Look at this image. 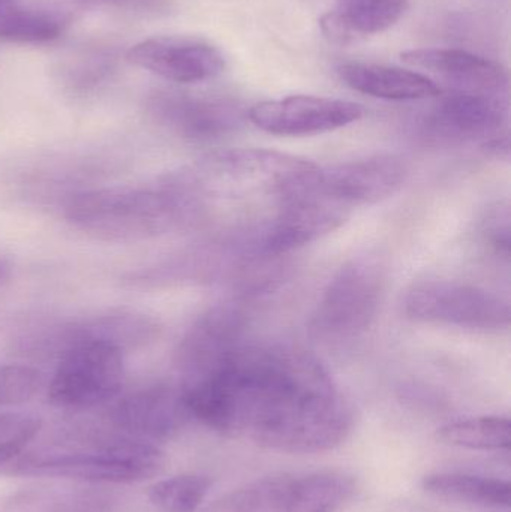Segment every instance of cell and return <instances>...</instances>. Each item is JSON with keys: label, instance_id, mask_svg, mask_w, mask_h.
Wrapping results in <instances>:
<instances>
[{"label": "cell", "instance_id": "obj_1", "mask_svg": "<svg viewBox=\"0 0 511 512\" xmlns=\"http://www.w3.org/2000/svg\"><path fill=\"white\" fill-rule=\"evenodd\" d=\"M191 418L267 450L323 453L353 429V409L317 357L287 345H243L221 369L179 382Z\"/></svg>", "mask_w": 511, "mask_h": 512}, {"label": "cell", "instance_id": "obj_2", "mask_svg": "<svg viewBox=\"0 0 511 512\" xmlns=\"http://www.w3.org/2000/svg\"><path fill=\"white\" fill-rule=\"evenodd\" d=\"M206 204L179 173L158 185L92 189L69 198V224L105 242H140L195 224Z\"/></svg>", "mask_w": 511, "mask_h": 512}, {"label": "cell", "instance_id": "obj_3", "mask_svg": "<svg viewBox=\"0 0 511 512\" xmlns=\"http://www.w3.org/2000/svg\"><path fill=\"white\" fill-rule=\"evenodd\" d=\"M318 167L308 159L266 149H231L213 153L180 171L204 204L210 200H270L276 206L305 191Z\"/></svg>", "mask_w": 511, "mask_h": 512}, {"label": "cell", "instance_id": "obj_4", "mask_svg": "<svg viewBox=\"0 0 511 512\" xmlns=\"http://www.w3.org/2000/svg\"><path fill=\"white\" fill-rule=\"evenodd\" d=\"M164 466V453L152 442L110 435L80 445L20 454L3 466L0 474L66 478L98 484H132L156 477Z\"/></svg>", "mask_w": 511, "mask_h": 512}, {"label": "cell", "instance_id": "obj_5", "mask_svg": "<svg viewBox=\"0 0 511 512\" xmlns=\"http://www.w3.org/2000/svg\"><path fill=\"white\" fill-rule=\"evenodd\" d=\"M356 492V480L347 472H281L225 493L209 512H338Z\"/></svg>", "mask_w": 511, "mask_h": 512}, {"label": "cell", "instance_id": "obj_6", "mask_svg": "<svg viewBox=\"0 0 511 512\" xmlns=\"http://www.w3.org/2000/svg\"><path fill=\"white\" fill-rule=\"evenodd\" d=\"M386 270L378 255H360L345 262L324 289L309 333L324 343H345L365 334L380 307Z\"/></svg>", "mask_w": 511, "mask_h": 512}, {"label": "cell", "instance_id": "obj_7", "mask_svg": "<svg viewBox=\"0 0 511 512\" xmlns=\"http://www.w3.org/2000/svg\"><path fill=\"white\" fill-rule=\"evenodd\" d=\"M125 381V352L105 342H83L59 355L48 387L57 408H95L119 396Z\"/></svg>", "mask_w": 511, "mask_h": 512}, {"label": "cell", "instance_id": "obj_8", "mask_svg": "<svg viewBox=\"0 0 511 512\" xmlns=\"http://www.w3.org/2000/svg\"><path fill=\"white\" fill-rule=\"evenodd\" d=\"M405 313L414 321L471 330L509 327L510 306L488 289L456 280H425L408 289Z\"/></svg>", "mask_w": 511, "mask_h": 512}, {"label": "cell", "instance_id": "obj_9", "mask_svg": "<svg viewBox=\"0 0 511 512\" xmlns=\"http://www.w3.org/2000/svg\"><path fill=\"white\" fill-rule=\"evenodd\" d=\"M314 182L279 203L275 215L257 227L246 245L251 254L278 258L317 242L345 224L350 210L318 194Z\"/></svg>", "mask_w": 511, "mask_h": 512}, {"label": "cell", "instance_id": "obj_10", "mask_svg": "<svg viewBox=\"0 0 511 512\" xmlns=\"http://www.w3.org/2000/svg\"><path fill=\"white\" fill-rule=\"evenodd\" d=\"M158 321L146 313L135 310H108L77 321L45 327L41 333L30 337L29 348L59 357L69 346L83 342H105L123 352L135 351L155 342L159 336Z\"/></svg>", "mask_w": 511, "mask_h": 512}, {"label": "cell", "instance_id": "obj_11", "mask_svg": "<svg viewBox=\"0 0 511 512\" xmlns=\"http://www.w3.org/2000/svg\"><path fill=\"white\" fill-rule=\"evenodd\" d=\"M245 330L246 313L239 304H218L203 313L177 346L180 382L221 369L242 348Z\"/></svg>", "mask_w": 511, "mask_h": 512}, {"label": "cell", "instance_id": "obj_12", "mask_svg": "<svg viewBox=\"0 0 511 512\" xmlns=\"http://www.w3.org/2000/svg\"><path fill=\"white\" fill-rule=\"evenodd\" d=\"M365 110L356 102L323 96L294 95L258 102L248 119L258 129L278 137H311L359 122Z\"/></svg>", "mask_w": 511, "mask_h": 512}, {"label": "cell", "instance_id": "obj_13", "mask_svg": "<svg viewBox=\"0 0 511 512\" xmlns=\"http://www.w3.org/2000/svg\"><path fill=\"white\" fill-rule=\"evenodd\" d=\"M126 62L171 83L195 84L218 77L225 57L212 42L198 36L161 35L129 48Z\"/></svg>", "mask_w": 511, "mask_h": 512}, {"label": "cell", "instance_id": "obj_14", "mask_svg": "<svg viewBox=\"0 0 511 512\" xmlns=\"http://www.w3.org/2000/svg\"><path fill=\"white\" fill-rule=\"evenodd\" d=\"M407 176V164L398 156H371L320 167L314 189L333 203L351 210L392 197L402 188Z\"/></svg>", "mask_w": 511, "mask_h": 512}, {"label": "cell", "instance_id": "obj_15", "mask_svg": "<svg viewBox=\"0 0 511 512\" xmlns=\"http://www.w3.org/2000/svg\"><path fill=\"white\" fill-rule=\"evenodd\" d=\"M188 408L179 385L152 384L117 399L108 411L114 429L146 442L173 439L188 423Z\"/></svg>", "mask_w": 511, "mask_h": 512}, {"label": "cell", "instance_id": "obj_16", "mask_svg": "<svg viewBox=\"0 0 511 512\" xmlns=\"http://www.w3.org/2000/svg\"><path fill=\"white\" fill-rule=\"evenodd\" d=\"M438 98L425 120L429 137L444 143L485 141V146L501 137L509 113L501 96L455 90Z\"/></svg>", "mask_w": 511, "mask_h": 512}, {"label": "cell", "instance_id": "obj_17", "mask_svg": "<svg viewBox=\"0 0 511 512\" xmlns=\"http://www.w3.org/2000/svg\"><path fill=\"white\" fill-rule=\"evenodd\" d=\"M158 125L192 141L219 140L242 125V110L234 102L180 92H158L147 102Z\"/></svg>", "mask_w": 511, "mask_h": 512}, {"label": "cell", "instance_id": "obj_18", "mask_svg": "<svg viewBox=\"0 0 511 512\" xmlns=\"http://www.w3.org/2000/svg\"><path fill=\"white\" fill-rule=\"evenodd\" d=\"M402 62L449 81L462 92L501 96L509 87V72L494 60L459 48H417L404 51Z\"/></svg>", "mask_w": 511, "mask_h": 512}, {"label": "cell", "instance_id": "obj_19", "mask_svg": "<svg viewBox=\"0 0 511 512\" xmlns=\"http://www.w3.org/2000/svg\"><path fill=\"white\" fill-rule=\"evenodd\" d=\"M338 75L350 89L386 101H422L438 98L443 93L426 75L381 63H342Z\"/></svg>", "mask_w": 511, "mask_h": 512}, {"label": "cell", "instance_id": "obj_20", "mask_svg": "<svg viewBox=\"0 0 511 512\" xmlns=\"http://www.w3.org/2000/svg\"><path fill=\"white\" fill-rule=\"evenodd\" d=\"M408 0H338L321 15L320 29L333 44L351 45L395 26Z\"/></svg>", "mask_w": 511, "mask_h": 512}, {"label": "cell", "instance_id": "obj_21", "mask_svg": "<svg viewBox=\"0 0 511 512\" xmlns=\"http://www.w3.org/2000/svg\"><path fill=\"white\" fill-rule=\"evenodd\" d=\"M422 486L426 493L443 501L483 508L510 507V483L497 478L443 472L423 478Z\"/></svg>", "mask_w": 511, "mask_h": 512}, {"label": "cell", "instance_id": "obj_22", "mask_svg": "<svg viewBox=\"0 0 511 512\" xmlns=\"http://www.w3.org/2000/svg\"><path fill=\"white\" fill-rule=\"evenodd\" d=\"M110 499L86 489H35L12 495L0 512H107Z\"/></svg>", "mask_w": 511, "mask_h": 512}, {"label": "cell", "instance_id": "obj_23", "mask_svg": "<svg viewBox=\"0 0 511 512\" xmlns=\"http://www.w3.org/2000/svg\"><path fill=\"white\" fill-rule=\"evenodd\" d=\"M435 438L449 447L477 451H503L510 448V420L498 415L465 418L444 424Z\"/></svg>", "mask_w": 511, "mask_h": 512}, {"label": "cell", "instance_id": "obj_24", "mask_svg": "<svg viewBox=\"0 0 511 512\" xmlns=\"http://www.w3.org/2000/svg\"><path fill=\"white\" fill-rule=\"evenodd\" d=\"M65 21L53 12L24 8L18 3L0 6V42L47 44L62 36Z\"/></svg>", "mask_w": 511, "mask_h": 512}, {"label": "cell", "instance_id": "obj_25", "mask_svg": "<svg viewBox=\"0 0 511 512\" xmlns=\"http://www.w3.org/2000/svg\"><path fill=\"white\" fill-rule=\"evenodd\" d=\"M212 489L206 475H179L153 484L149 499L161 512H195Z\"/></svg>", "mask_w": 511, "mask_h": 512}, {"label": "cell", "instance_id": "obj_26", "mask_svg": "<svg viewBox=\"0 0 511 512\" xmlns=\"http://www.w3.org/2000/svg\"><path fill=\"white\" fill-rule=\"evenodd\" d=\"M41 420L29 414L0 415V469L17 459L38 435Z\"/></svg>", "mask_w": 511, "mask_h": 512}, {"label": "cell", "instance_id": "obj_27", "mask_svg": "<svg viewBox=\"0 0 511 512\" xmlns=\"http://www.w3.org/2000/svg\"><path fill=\"white\" fill-rule=\"evenodd\" d=\"M41 387L42 375L35 367L24 364L0 367V406L29 402Z\"/></svg>", "mask_w": 511, "mask_h": 512}, {"label": "cell", "instance_id": "obj_28", "mask_svg": "<svg viewBox=\"0 0 511 512\" xmlns=\"http://www.w3.org/2000/svg\"><path fill=\"white\" fill-rule=\"evenodd\" d=\"M482 236L495 254L509 259L510 209L507 203H498L488 210L482 222Z\"/></svg>", "mask_w": 511, "mask_h": 512}, {"label": "cell", "instance_id": "obj_29", "mask_svg": "<svg viewBox=\"0 0 511 512\" xmlns=\"http://www.w3.org/2000/svg\"><path fill=\"white\" fill-rule=\"evenodd\" d=\"M9 276H11V265L5 259L0 258V285L5 283Z\"/></svg>", "mask_w": 511, "mask_h": 512}, {"label": "cell", "instance_id": "obj_30", "mask_svg": "<svg viewBox=\"0 0 511 512\" xmlns=\"http://www.w3.org/2000/svg\"><path fill=\"white\" fill-rule=\"evenodd\" d=\"M75 2L81 3V5L96 6V5H108V3L125 2V0H75Z\"/></svg>", "mask_w": 511, "mask_h": 512}, {"label": "cell", "instance_id": "obj_31", "mask_svg": "<svg viewBox=\"0 0 511 512\" xmlns=\"http://www.w3.org/2000/svg\"><path fill=\"white\" fill-rule=\"evenodd\" d=\"M12 3H17V0H0V6L12 5Z\"/></svg>", "mask_w": 511, "mask_h": 512}]
</instances>
